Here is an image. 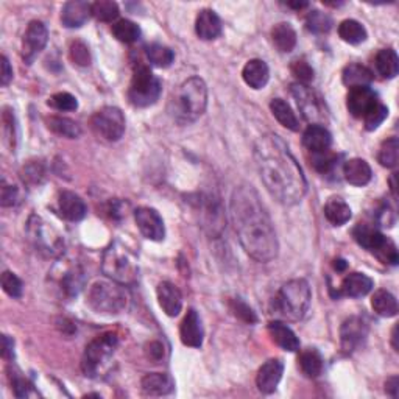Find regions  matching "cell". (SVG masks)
Wrapping results in <instances>:
<instances>
[{
    "instance_id": "6da1fadb",
    "label": "cell",
    "mask_w": 399,
    "mask_h": 399,
    "mask_svg": "<svg viewBox=\"0 0 399 399\" xmlns=\"http://www.w3.org/2000/svg\"><path fill=\"white\" fill-rule=\"evenodd\" d=\"M254 161L263 186L284 206H293L307 192V181L298 161L281 136L267 133L254 144Z\"/></svg>"
},
{
    "instance_id": "7a4b0ae2",
    "label": "cell",
    "mask_w": 399,
    "mask_h": 399,
    "mask_svg": "<svg viewBox=\"0 0 399 399\" xmlns=\"http://www.w3.org/2000/svg\"><path fill=\"white\" fill-rule=\"evenodd\" d=\"M229 217L245 253L258 262L273 261L280 252L272 217L252 186H239L229 203Z\"/></svg>"
},
{
    "instance_id": "3957f363",
    "label": "cell",
    "mask_w": 399,
    "mask_h": 399,
    "mask_svg": "<svg viewBox=\"0 0 399 399\" xmlns=\"http://www.w3.org/2000/svg\"><path fill=\"white\" fill-rule=\"evenodd\" d=\"M208 106V87L198 77L181 83L168 103V113L180 125H189L198 120Z\"/></svg>"
},
{
    "instance_id": "277c9868",
    "label": "cell",
    "mask_w": 399,
    "mask_h": 399,
    "mask_svg": "<svg viewBox=\"0 0 399 399\" xmlns=\"http://www.w3.org/2000/svg\"><path fill=\"white\" fill-rule=\"evenodd\" d=\"M312 292L306 280H292L284 284L273 301L275 310L282 319L290 321L301 320L309 310Z\"/></svg>"
},
{
    "instance_id": "5b68a950",
    "label": "cell",
    "mask_w": 399,
    "mask_h": 399,
    "mask_svg": "<svg viewBox=\"0 0 399 399\" xmlns=\"http://www.w3.org/2000/svg\"><path fill=\"white\" fill-rule=\"evenodd\" d=\"M101 270L108 278L116 281L122 286H130L138 280V259L134 254L120 242H113L105 249L101 259Z\"/></svg>"
},
{
    "instance_id": "8992f818",
    "label": "cell",
    "mask_w": 399,
    "mask_h": 399,
    "mask_svg": "<svg viewBox=\"0 0 399 399\" xmlns=\"http://www.w3.org/2000/svg\"><path fill=\"white\" fill-rule=\"evenodd\" d=\"M87 304L101 315H119L128 306V295L116 281H97L87 293Z\"/></svg>"
},
{
    "instance_id": "52a82bcc",
    "label": "cell",
    "mask_w": 399,
    "mask_h": 399,
    "mask_svg": "<svg viewBox=\"0 0 399 399\" xmlns=\"http://www.w3.org/2000/svg\"><path fill=\"white\" fill-rule=\"evenodd\" d=\"M117 335L106 333L96 337L87 344L81 359V370L86 377H100L110 367L111 359L117 349Z\"/></svg>"
},
{
    "instance_id": "ba28073f",
    "label": "cell",
    "mask_w": 399,
    "mask_h": 399,
    "mask_svg": "<svg viewBox=\"0 0 399 399\" xmlns=\"http://www.w3.org/2000/svg\"><path fill=\"white\" fill-rule=\"evenodd\" d=\"M353 238L361 247L376 254L384 263H390V266L398 263L396 245L385 238L379 229L370 226L367 223H359L353 229Z\"/></svg>"
},
{
    "instance_id": "9c48e42d",
    "label": "cell",
    "mask_w": 399,
    "mask_h": 399,
    "mask_svg": "<svg viewBox=\"0 0 399 399\" xmlns=\"http://www.w3.org/2000/svg\"><path fill=\"white\" fill-rule=\"evenodd\" d=\"M161 81L147 66H139L134 71L130 89H128V100L136 108L152 106L161 96Z\"/></svg>"
},
{
    "instance_id": "30bf717a",
    "label": "cell",
    "mask_w": 399,
    "mask_h": 399,
    "mask_svg": "<svg viewBox=\"0 0 399 399\" xmlns=\"http://www.w3.org/2000/svg\"><path fill=\"white\" fill-rule=\"evenodd\" d=\"M91 126L101 139L116 142L125 133V116L116 106H105L94 114Z\"/></svg>"
},
{
    "instance_id": "8fae6325",
    "label": "cell",
    "mask_w": 399,
    "mask_h": 399,
    "mask_svg": "<svg viewBox=\"0 0 399 399\" xmlns=\"http://www.w3.org/2000/svg\"><path fill=\"white\" fill-rule=\"evenodd\" d=\"M290 91L298 103L303 117L310 122V125H323L326 122V108H324L321 97L314 89H310L307 85L295 83Z\"/></svg>"
},
{
    "instance_id": "7c38bea8",
    "label": "cell",
    "mask_w": 399,
    "mask_h": 399,
    "mask_svg": "<svg viewBox=\"0 0 399 399\" xmlns=\"http://www.w3.org/2000/svg\"><path fill=\"white\" fill-rule=\"evenodd\" d=\"M134 220L139 231L145 239L153 242H161L166 238V226L164 220L159 215L157 209L142 206L134 211Z\"/></svg>"
},
{
    "instance_id": "4fadbf2b",
    "label": "cell",
    "mask_w": 399,
    "mask_h": 399,
    "mask_svg": "<svg viewBox=\"0 0 399 399\" xmlns=\"http://www.w3.org/2000/svg\"><path fill=\"white\" fill-rule=\"evenodd\" d=\"M49 41V31L41 20H31L27 27L22 41V58L27 64H31L35 58L44 50Z\"/></svg>"
},
{
    "instance_id": "5bb4252c",
    "label": "cell",
    "mask_w": 399,
    "mask_h": 399,
    "mask_svg": "<svg viewBox=\"0 0 399 399\" xmlns=\"http://www.w3.org/2000/svg\"><path fill=\"white\" fill-rule=\"evenodd\" d=\"M377 103H381L379 97L370 86L351 87L347 97L348 111L357 119H363Z\"/></svg>"
},
{
    "instance_id": "9a60e30c",
    "label": "cell",
    "mask_w": 399,
    "mask_h": 399,
    "mask_svg": "<svg viewBox=\"0 0 399 399\" xmlns=\"http://www.w3.org/2000/svg\"><path fill=\"white\" fill-rule=\"evenodd\" d=\"M368 335V324L361 317H349L340 328V342L344 353H353Z\"/></svg>"
},
{
    "instance_id": "2e32d148",
    "label": "cell",
    "mask_w": 399,
    "mask_h": 399,
    "mask_svg": "<svg viewBox=\"0 0 399 399\" xmlns=\"http://www.w3.org/2000/svg\"><path fill=\"white\" fill-rule=\"evenodd\" d=\"M284 363L281 359H270L262 365L256 376V384H258L259 391L266 395L273 393L278 389V385L282 379Z\"/></svg>"
},
{
    "instance_id": "e0dca14e",
    "label": "cell",
    "mask_w": 399,
    "mask_h": 399,
    "mask_svg": "<svg viewBox=\"0 0 399 399\" xmlns=\"http://www.w3.org/2000/svg\"><path fill=\"white\" fill-rule=\"evenodd\" d=\"M91 16L92 3H87L85 0H72V2L64 3L61 10V22L66 29H80Z\"/></svg>"
},
{
    "instance_id": "ac0fdd59",
    "label": "cell",
    "mask_w": 399,
    "mask_h": 399,
    "mask_svg": "<svg viewBox=\"0 0 399 399\" xmlns=\"http://www.w3.org/2000/svg\"><path fill=\"white\" fill-rule=\"evenodd\" d=\"M180 337L182 344H186V347L200 348L203 344L205 333H203L200 315L195 309H189L186 317L182 319L180 326Z\"/></svg>"
},
{
    "instance_id": "d6986e66",
    "label": "cell",
    "mask_w": 399,
    "mask_h": 399,
    "mask_svg": "<svg viewBox=\"0 0 399 399\" xmlns=\"http://www.w3.org/2000/svg\"><path fill=\"white\" fill-rule=\"evenodd\" d=\"M30 233H31V238L35 240L36 247L43 249V252H49L50 254H59L61 249H63V243H61L59 238H50L49 239V234L53 233L52 228H47L43 220L39 217H31L30 220Z\"/></svg>"
},
{
    "instance_id": "ffe728a7",
    "label": "cell",
    "mask_w": 399,
    "mask_h": 399,
    "mask_svg": "<svg viewBox=\"0 0 399 399\" xmlns=\"http://www.w3.org/2000/svg\"><path fill=\"white\" fill-rule=\"evenodd\" d=\"M198 206L203 226L211 234H220L223 231V211L220 208V201L214 197H201Z\"/></svg>"
},
{
    "instance_id": "44dd1931",
    "label": "cell",
    "mask_w": 399,
    "mask_h": 399,
    "mask_svg": "<svg viewBox=\"0 0 399 399\" xmlns=\"http://www.w3.org/2000/svg\"><path fill=\"white\" fill-rule=\"evenodd\" d=\"M157 295L159 306L162 310H164L166 315L168 317L180 315L182 309V295L175 284L168 281L161 282L157 289Z\"/></svg>"
},
{
    "instance_id": "7402d4cb",
    "label": "cell",
    "mask_w": 399,
    "mask_h": 399,
    "mask_svg": "<svg viewBox=\"0 0 399 399\" xmlns=\"http://www.w3.org/2000/svg\"><path fill=\"white\" fill-rule=\"evenodd\" d=\"M303 145L312 154L328 152L333 145V136L324 125H309L303 133Z\"/></svg>"
},
{
    "instance_id": "603a6c76",
    "label": "cell",
    "mask_w": 399,
    "mask_h": 399,
    "mask_svg": "<svg viewBox=\"0 0 399 399\" xmlns=\"http://www.w3.org/2000/svg\"><path fill=\"white\" fill-rule=\"evenodd\" d=\"M58 208L61 215L69 222H80L86 217L87 208L80 195L73 192H61L58 198Z\"/></svg>"
},
{
    "instance_id": "cb8c5ba5",
    "label": "cell",
    "mask_w": 399,
    "mask_h": 399,
    "mask_svg": "<svg viewBox=\"0 0 399 399\" xmlns=\"http://www.w3.org/2000/svg\"><path fill=\"white\" fill-rule=\"evenodd\" d=\"M195 31L203 41H214L222 35V20L214 10H201L195 22Z\"/></svg>"
},
{
    "instance_id": "d4e9b609",
    "label": "cell",
    "mask_w": 399,
    "mask_h": 399,
    "mask_svg": "<svg viewBox=\"0 0 399 399\" xmlns=\"http://www.w3.org/2000/svg\"><path fill=\"white\" fill-rule=\"evenodd\" d=\"M343 175L344 180H347L349 184H353L356 187H362L367 186L371 181L373 172H371V167L367 161L361 158H353L344 162Z\"/></svg>"
},
{
    "instance_id": "484cf974",
    "label": "cell",
    "mask_w": 399,
    "mask_h": 399,
    "mask_svg": "<svg viewBox=\"0 0 399 399\" xmlns=\"http://www.w3.org/2000/svg\"><path fill=\"white\" fill-rule=\"evenodd\" d=\"M373 289V280L363 273H351L340 284L339 295L351 296V298H361V296L368 295Z\"/></svg>"
},
{
    "instance_id": "4316f807",
    "label": "cell",
    "mask_w": 399,
    "mask_h": 399,
    "mask_svg": "<svg viewBox=\"0 0 399 399\" xmlns=\"http://www.w3.org/2000/svg\"><path fill=\"white\" fill-rule=\"evenodd\" d=\"M140 389L142 393L147 396H164L172 393L175 389V382L168 375L150 373L142 377Z\"/></svg>"
},
{
    "instance_id": "83f0119b",
    "label": "cell",
    "mask_w": 399,
    "mask_h": 399,
    "mask_svg": "<svg viewBox=\"0 0 399 399\" xmlns=\"http://www.w3.org/2000/svg\"><path fill=\"white\" fill-rule=\"evenodd\" d=\"M242 78L253 89H262L268 83L270 69L266 61L249 59L242 71Z\"/></svg>"
},
{
    "instance_id": "f1b7e54d",
    "label": "cell",
    "mask_w": 399,
    "mask_h": 399,
    "mask_svg": "<svg viewBox=\"0 0 399 399\" xmlns=\"http://www.w3.org/2000/svg\"><path fill=\"white\" fill-rule=\"evenodd\" d=\"M268 333L272 335L275 343L282 349L289 351V353H295V351L300 349L298 337H296V334L287 326V324H284L281 321L268 323Z\"/></svg>"
},
{
    "instance_id": "f546056e",
    "label": "cell",
    "mask_w": 399,
    "mask_h": 399,
    "mask_svg": "<svg viewBox=\"0 0 399 399\" xmlns=\"http://www.w3.org/2000/svg\"><path fill=\"white\" fill-rule=\"evenodd\" d=\"M324 217H326L331 225L343 226L351 219V208L344 200L333 197L324 205Z\"/></svg>"
},
{
    "instance_id": "4dcf8cb0",
    "label": "cell",
    "mask_w": 399,
    "mask_h": 399,
    "mask_svg": "<svg viewBox=\"0 0 399 399\" xmlns=\"http://www.w3.org/2000/svg\"><path fill=\"white\" fill-rule=\"evenodd\" d=\"M373 72H371L368 67H365L362 64H348L343 69L342 80L343 85L351 87H359V86H370L371 81H373Z\"/></svg>"
},
{
    "instance_id": "1f68e13d",
    "label": "cell",
    "mask_w": 399,
    "mask_h": 399,
    "mask_svg": "<svg viewBox=\"0 0 399 399\" xmlns=\"http://www.w3.org/2000/svg\"><path fill=\"white\" fill-rule=\"evenodd\" d=\"M272 41L276 49L281 53H290L295 49L298 38H296V31L293 30L292 25L282 22L273 27Z\"/></svg>"
},
{
    "instance_id": "d6a6232c",
    "label": "cell",
    "mask_w": 399,
    "mask_h": 399,
    "mask_svg": "<svg viewBox=\"0 0 399 399\" xmlns=\"http://www.w3.org/2000/svg\"><path fill=\"white\" fill-rule=\"evenodd\" d=\"M270 110H272L276 120H278L282 126H286L287 130H292V131L300 130L298 117H296V114L293 113V110L290 108V105L286 100L273 99L272 103H270Z\"/></svg>"
},
{
    "instance_id": "836d02e7",
    "label": "cell",
    "mask_w": 399,
    "mask_h": 399,
    "mask_svg": "<svg viewBox=\"0 0 399 399\" xmlns=\"http://www.w3.org/2000/svg\"><path fill=\"white\" fill-rule=\"evenodd\" d=\"M376 69L384 78H395L399 72V58L393 49H382L375 59Z\"/></svg>"
},
{
    "instance_id": "e575fe53",
    "label": "cell",
    "mask_w": 399,
    "mask_h": 399,
    "mask_svg": "<svg viewBox=\"0 0 399 399\" xmlns=\"http://www.w3.org/2000/svg\"><path fill=\"white\" fill-rule=\"evenodd\" d=\"M371 307L377 315L385 319H391L398 314V301L387 290H377L371 298Z\"/></svg>"
},
{
    "instance_id": "d590c367",
    "label": "cell",
    "mask_w": 399,
    "mask_h": 399,
    "mask_svg": "<svg viewBox=\"0 0 399 399\" xmlns=\"http://www.w3.org/2000/svg\"><path fill=\"white\" fill-rule=\"evenodd\" d=\"M47 126H49L50 131L58 134V136H63L67 139H77L81 134V128L77 122H73L67 117L52 116L47 119Z\"/></svg>"
},
{
    "instance_id": "8d00e7d4",
    "label": "cell",
    "mask_w": 399,
    "mask_h": 399,
    "mask_svg": "<svg viewBox=\"0 0 399 399\" xmlns=\"http://www.w3.org/2000/svg\"><path fill=\"white\" fill-rule=\"evenodd\" d=\"M339 36L344 41V43L357 45L362 44L368 35L365 27L361 22H357L354 19H347L339 25Z\"/></svg>"
},
{
    "instance_id": "74e56055",
    "label": "cell",
    "mask_w": 399,
    "mask_h": 399,
    "mask_svg": "<svg viewBox=\"0 0 399 399\" xmlns=\"http://www.w3.org/2000/svg\"><path fill=\"white\" fill-rule=\"evenodd\" d=\"M300 368L307 377H319L323 373V357L317 349H306L300 356Z\"/></svg>"
},
{
    "instance_id": "f35d334b",
    "label": "cell",
    "mask_w": 399,
    "mask_h": 399,
    "mask_svg": "<svg viewBox=\"0 0 399 399\" xmlns=\"http://www.w3.org/2000/svg\"><path fill=\"white\" fill-rule=\"evenodd\" d=\"M113 35L116 36L120 43L133 44L140 38V29L138 24L131 22V20L120 19L113 25Z\"/></svg>"
},
{
    "instance_id": "ab89813d",
    "label": "cell",
    "mask_w": 399,
    "mask_h": 399,
    "mask_svg": "<svg viewBox=\"0 0 399 399\" xmlns=\"http://www.w3.org/2000/svg\"><path fill=\"white\" fill-rule=\"evenodd\" d=\"M147 58L153 66L157 67H168L175 59V53L172 49L162 44H152L147 47Z\"/></svg>"
},
{
    "instance_id": "60d3db41",
    "label": "cell",
    "mask_w": 399,
    "mask_h": 399,
    "mask_svg": "<svg viewBox=\"0 0 399 399\" xmlns=\"http://www.w3.org/2000/svg\"><path fill=\"white\" fill-rule=\"evenodd\" d=\"M377 161L387 168H395L399 161V142L396 138H390L384 142L377 154Z\"/></svg>"
},
{
    "instance_id": "b9f144b4",
    "label": "cell",
    "mask_w": 399,
    "mask_h": 399,
    "mask_svg": "<svg viewBox=\"0 0 399 399\" xmlns=\"http://www.w3.org/2000/svg\"><path fill=\"white\" fill-rule=\"evenodd\" d=\"M119 5L111 0H99L92 3V16L101 22H113L119 17Z\"/></svg>"
},
{
    "instance_id": "7bdbcfd3",
    "label": "cell",
    "mask_w": 399,
    "mask_h": 399,
    "mask_svg": "<svg viewBox=\"0 0 399 399\" xmlns=\"http://www.w3.org/2000/svg\"><path fill=\"white\" fill-rule=\"evenodd\" d=\"M306 25L309 31L321 35V33H328L331 29H333V19H331L326 13L314 10L307 15Z\"/></svg>"
},
{
    "instance_id": "ee69618b",
    "label": "cell",
    "mask_w": 399,
    "mask_h": 399,
    "mask_svg": "<svg viewBox=\"0 0 399 399\" xmlns=\"http://www.w3.org/2000/svg\"><path fill=\"white\" fill-rule=\"evenodd\" d=\"M2 287L3 292L11 298H20L24 292V284L13 272H5L2 275Z\"/></svg>"
},
{
    "instance_id": "f6af8a7d",
    "label": "cell",
    "mask_w": 399,
    "mask_h": 399,
    "mask_svg": "<svg viewBox=\"0 0 399 399\" xmlns=\"http://www.w3.org/2000/svg\"><path fill=\"white\" fill-rule=\"evenodd\" d=\"M387 116H389V108L382 103H377L373 110H371L367 116L363 117L365 128H367L368 131L376 130V128L379 126L385 119H387Z\"/></svg>"
},
{
    "instance_id": "bcb514c9",
    "label": "cell",
    "mask_w": 399,
    "mask_h": 399,
    "mask_svg": "<svg viewBox=\"0 0 399 399\" xmlns=\"http://www.w3.org/2000/svg\"><path fill=\"white\" fill-rule=\"evenodd\" d=\"M49 105L58 111H75L78 101L69 92H58L49 99Z\"/></svg>"
},
{
    "instance_id": "7dc6e473",
    "label": "cell",
    "mask_w": 399,
    "mask_h": 399,
    "mask_svg": "<svg viewBox=\"0 0 399 399\" xmlns=\"http://www.w3.org/2000/svg\"><path fill=\"white\" fill-rule=\"evenodd\" d=\"M69 55H71V59H72L73 63H75L77 66L86 67V66L91 64V52H89V47H87L85 43H81V41H75V43L71 44Z\"/></svg>"
},
{
    "instance_id": "c3c4849f",
    "label": "cell",
    "mask_w": 399,
    "mask_h": 399,
    "mask_svg": "<svg viewBox=\"0 0 399 399\" xmlns=\"http://www.w3.org/2000/svg\"><path fill=\"white\" fill-rule=\"evenodd\" d=\"M61 284H63V289L67 295L69 296L77 295L85 284L83 273H81L80 270H72V272H69L64 276Z\"/></svg>"
},
{
    "instance_id": "681fc988",
    "label": "cell",
    "mask_w": 399,
    "mask_h": 399,
    "mask_svg": "<svg viewBox=\"0 0 399 399\" xmlns=\"http://www.w3.org/2000/svg\"><path fill=\"white\" fill-rule=\"evenodd\" d=\"M312 164L320 173H328L335 167L337 157L329 150L323 153H315L312 154Z\"/></svg>"
},
{
    "instance_id": "f907efd6",
    "label": "cell",
    "mask_w": 399,
    "mask_h": 399,
    "mask_svg": "<svg viewBox=\"0 0 399 399\" xmlns=\"http://www.w3.org/2000/svg\"><path fill=\"white\" fill-rule=\"evenodd\" d=\"M290 69H292L293 75L298 78V83L307 85L314 80V69L310 67L307 61L296 59V61H293V64H292V67H290Z\"/></svg>"
},
{
    "instance_id": "816d5d0a",
    "label": "cell",
    "mask_w": 399,
    "mask_h": 399,
    "mask_svg": "<svg viewBox=\"0 0 399 399\" xmlns=\"http://www.w3.org/2000/svg\"><path fill=\"white\" fill-rule=\"evenodd\" d=\"M231 307H233L234 315L238 317V319H240L242 321H245L248 324H254L256 321H258V317H256L254 310L249 307L245 301H242L239 298L234 300L231 303Z\"/></svg>"
},
{
    "instance_id": "f5cc1de1",
    "label": "cell",
    "mask_w": 399,
    "mask_h": 399,
    "mask_svg": "<svg viewBox=\"0 0 399 399\" xmlns=\"http://www.w3.org/2000/svg\"><path fill=\"white\" fill-rule=\"evenodd\" d=\"M11 385L17 398H27L33 395V385L24 376H20V373H11Z\"/></svg>"
},
{
    "instance_id": "db71d44e",
    "label": "cell",
    "mask_w": 399,
    "mask_h": 399,
    "mask_svg": "<svg viewBox=\"0 0 399 399\" xmlns=\"http://www.w3.org/2000/svg\"><path fill=\"white\" fill-rule=\"evenodd\" d=\"M24 181L30 182V184H36L41 180L44 178V167L41 162H30L29 166L24 167L22 171Z\"/></svg>"
},
{
    "instance_id": "11a10c76",
    "label": "cell",
    "mask_w": 399,
    "mask_h": 399,
    "mask_svg": "<svg viewBox=\"0 0 399 399\" xmlns=\"http://www.w3.org/2000/svg\"><path fill=\"white\" fill-rule=\"evenodd\" d=\"M17 198H19L17 187L6 184L5 181H2V189H0V203H2V206L5 208L15 206L17 203Z\"/></svg>"
},
{
    "instance_id": "9f6ffc18",
    "label": "cell",
    "mask_w": 399,
    "mask_h": 399,
    "mask_svg": "<svg viewBox=\"0 0 399 399\" xmlns=\"http://www.w3.org/2000/svg\"><path fill=\"white\" fill-rule=\"evenodd\" d=\"M3 128L6 133V139L10 140V145L15 147V138H16V126H15V114L10 110V108H5L3 111Z\"/></svg>"
},
{
    "instance_id": "6f0895ef",
    "label": "cell",
    "mask_w": 399,
    "mask_h": 399,
    "mask_svg": "<svg viewBox=\"0 0 399 399\" xmlns=\"http://www.w3.org/2000/svg\"><path fill=\"white\" fill-rule=\"evenodd\" d=\"M145 354L152 362H154V363L161 362L162 359H164V344L158 340L150 342L145 347Z\"/></svg>"
},
{
    "instance_id": "680465c9",
    "label": "cell",
    "mask_w": 399,
    "mask_h": 399,
    "mask_svg": "<svg viewBox=\"0 0 399 399\" xmlns=\"http://www.w3.org/2000/svg\"><path fill=\"white\" fill-rule=\"evenodd\" d=\"M11 80H13V67L10 64L8 58L3 55L2 57V72H0V83H2V86H8Z\"/></svg>"
},
{
    "instance_id": "91938a15",
    "label": "cell",
    "mask_w": 399,
    "mask_h": 399,
    "mask_svg": "<svg viewBox=\"0 0 399 399\" xmlns=\"http://www.w3.org/2000/svg\"><path fill=\"white\" fill-rule=\"evenodd\" d=\"M2 356L3 359H13V348H15V342H13L8 335L2 337Z\"/></svg>"
},
{
    "instance_id": "94428289",
    "label": "cell",
    "mask_w": 399,
    "mask_h": 399,
    "mask_svg": "<svg viewBox=\"0 0 399 399\" xmlns=\"http://www.w3.org/2000/svg\"><path fill=\"white\" fill-rule=\"evenodd\" d=\"M385 391H387V395L393 396V398L398 396V391H399L398 376H391L390 379H387V382H385Z\"/></svg>"
},
{
    "instance_id": "6125c7cd",
    "label": "cell",
    "mask_w": 399,
    "mask_h": 399,
    "mask_svg": "<svg viewBox=\"0 0 399 399\" xmlns=\"http://www.w3.org/2000/svg\"><path fill=\"white\" fill-rule=\"evenodd\" d=\"M287 6H290V8H295V10H301V8H306L307 2H289Z\"/></svg>"
},
{
    "instance_id": "be15d7a7",
    "label": "cell",
    "mask_w": 399,
    "mask_h": 399,
    "mask_svg": "<svg viewBox=\"0 0 399 399\" xmlns=\"http://www.w3.org/2000/svg\"><path fill=\"white\" fill-rule=\"evenodd\" d=\"M334 267H335L337 272H343V270L347 268V263H344V261H342V259H337L334 263Z\"/></svg>"
},
{
    "instance_id": "e7e4bbea",
    "label": "cell",
    "mask_w": 399,
    "mask_h": 399,
    "mask_svg": "<svg viewBox=\"0 0 399 399\" xmlns=\"http://www.w3.org/2000/svg\"><path fill=\"white\" fill-rule=\"evenodd\" d=\"M395 180H396V173H393V177H391V180H390V189H391V194H393V197L396 198V182H395Z\"/></svg>"
},
{
    "instance_id": "03108f58",
    "label": "cell",
    "mask_w": 399,
    "mask_h": 399,
    "mask_svg": "<svg viewBox=\"0 0 399 399\" xmlns=\"http://www.w3.org/2000/svg\"><path fill=\"white\" fill-rule=\"evenodd\" d=\"M396 329H398V326H395V329H393V334H391V340H393V348L398 351V343H396Z\"/></svg>"
}]
</instances>
